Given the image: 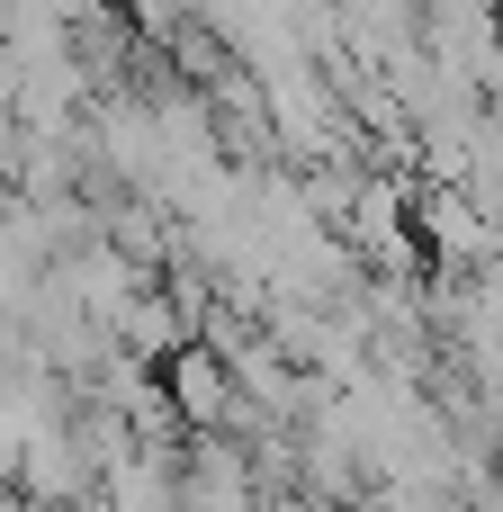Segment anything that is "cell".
Returning a JSON list of instances; mask_svg holds the SVG:
<instances>
[{
    "mask_svg": "<svg viewBox=\"0 0 503 512\" xmlns=\"http://www.w3.org/2000/svg\"><path fill=\"white\" fill-rule=\"evenodd\" d=\"M432 252H441V270H459V279H477V270H495L503 261V216L468 189V180H441L432 198H423V225H414Z\"/></svg>",
    "mask_w": 503,
    "mask_h": 512,
    "instance_id": "cell-1",
    "label": "cell"
},
{
    "mask_svg": "<svg viewBox=\"0 0 503 512\" xmlns=\"http://www.w3.org/2000/svg\"><path fill=\"white\" fill-rule=\"evenodd\" d=\"M180 512H261V468L234 432H198L180 450Z\"/></svg>",
    "mask_w": 503,
    "mask_h": 512,
    "instance_id": "cell-2",
    "label": "cell"
},
{
    "mask_svg": "<svg viewBox=\"0 0 503 512\" xmlns=\"http://www.w3.org/2000/svg\"><path fill=\"white\" fill-rule=\"evenodd\" d=\"M18 495L45 512H72L81 495H99V459L81 450V432H72V414L63 423H45L27 450H18Z\"/></svg>",
    "mask_w": 503,
    "mask_h": 512,
    "instance_id": "cell-3",
    "label": "cell"
},
{
    "mask_svg": "<svg viewBox=\"0 0 503 512\" xmlns=\"http://www.w3.org/2000/svg\"><path fill=\"white\" fill-rule=\"evenodd\" d=\"M468 189H477V198H486V207L503 216V108H495V117H477V153H468Z\"/></svg>",
    "mask_w": 503,
    "mask_h": 512,
    "instance_id": "cell-4",
    "label": "cell"
},
{
    "mask_svg": "<svg viewBox=\"0 0 503 512\" xmlns=\"http://www.w3.org/2000/svg\"><path fill=\"white\" fill-rule=\"evenodd\" d=\"M18 171H27V126H18V108L0 99V189H18Z\"/></svg>",
    "mask_w": 503,
    "mask_h": 512,
    "instance_id": "cell-5",
    "label": "cell"
},
{
    "mask_svg": "<svg viewBox=\"0 0 503 512\" xmlns=\"http://www.w3.org/2000/svg\"><path fill=\"white\" fill-rule=\"evenodd\" d=\"M477 90H486V99L503 108V45H495V63H486V81H477Z\"/></svg>",
    "mask_w": 503,
    "mask_h": 512,
    "instance_id": "cell-6",
    "label": "cell"
},
{
    "mask_svg": "<svg viewBox=\"0 0 503 512\" xmlns=\"http://www.w3.org/2000/svg\"><path fill=\"white\" fill-rule=\"evenodd\" d=\"M9 512H45V504H27V495H18V504H9Z\"/></svg>",
    "mask_w": 503,
    "mask_h": 512,
    "instance_id": "cell-7",
    "label": "cell"
}]
</instances>
